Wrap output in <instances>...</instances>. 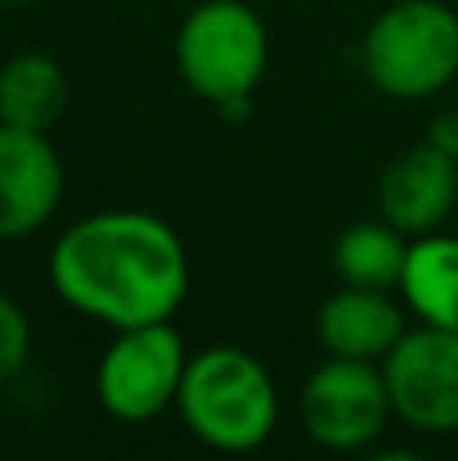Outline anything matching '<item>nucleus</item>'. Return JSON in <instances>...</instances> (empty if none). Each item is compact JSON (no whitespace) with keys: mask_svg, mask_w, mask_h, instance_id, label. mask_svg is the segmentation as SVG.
<instances>
[{"mask_svg":"<svg viewBox=\"0 0 458 461\" xmlns=\"http://www.w3.org/2000/svg\"><path fill=\"white\" fill-rule=\"evenodd\" d=\"M57 300L110 332L175 320L191 295V255L167 219L105 207L78 219L49 251Z\"/></svg>","mask_w":458,"mask_h":461,"instance_id":"f257e3e1","label":"nucleus"},{"mask_svg":"<svg viewBox=\"0 0 458 461\" xmlns=\"http://www.w3.org/2000/svg\"><path fill=\"white\" fill-rule=\"evenodd\" d=\"M187 433L215 454H252L280 425V389L260 357L235 344L191 352L175 401Z\"/></svg>","mask_w":458,"mask_h":461,"instance_id":"f03ea898","label":"nucleus"},{"mask_svg":"<svg viewBox=\"0 0 458 461\" xmlns=\"http://www.w3.org/2000/svg\"><path fill=\"white\" fill-rule=\"evenodd\" d=\"M268 49V24L248 0H203L175 32V69L195 97L235 122L252 113Z\"/></svg>","mask_w":458,"mask_h":461,"instance_id":"7ed1b4c3","label":"nucleus"},{"mask_svg":"<svg viewBox=\"0 0 458 461\" xmlns=\"http://www.w3.org/2000/svg\"><path fill=\"white\" fill-rule=\"evenodd\" d=\"M362 69L394 102H426L458 77V13L446 0H394L362 37Z\"/></svg>","mask_w":458,"mask_h":461,"instance_id":"20e7f679","label":"nucleus"},{"mask_svg":"<svg viewBox=\"0 0 458 461\" xmlns=\"http://www.w3.org/2000/svg\"><path fill=\"white\" fill-rule=\"evenodd\" d=\"M187 360L191 352L170 320L118 328L94 368L97 405L122 425L154 421L167 409H175Z\"/></svg>","mask_w":458,"mask_h":461,"instance_id":"39448f33","label":"nucleus"},{"mask_svg":"<svg viewBox=\"0 0 458 461\" xmlns=\"http://www.w3.org/2000/svg\"><path fill=\"white\" fill-rule=\"evenodd\" d=\"M300 429L329 454H362L394 421V401L381 365L329 357L308 373L297 397Z\"/></svg>","mask_w":458,"mask_h":461,"instance_id":"423d86ee","label":"nucleus"},{"mask_svg":"<svg viewBox=\"0 0 458 461\" xmlns=\"http://www.w3.org/2000/svg\"><path fill=\"white\" fill-rule=\"evenodd\" d=\"M381 373L389 384L394 417L414 433H458V332L418 324L394 344Z\"/></svg>","mask_w":458,"mask_h":461,"instance_id":"0eeeda50","label":"nucleus"},{"mask_svg":"<svg viewBox=\"0 0 458 461\" xmlns=\"http://www.w3.org/2000/svg\"><path fill=\"white\" fill-rule=\"evenodd\" d=\"M65 199V162L49 134L0 122V243L37 235Z\"/></svg>","mask_w":458,"mask_h":461,"instance_id":"6e6552de","label":"nucleus"},{"mask_svg":"<svg viewBox=\"0 0 458 461\" xmlns=\"http://www.w3.org/2000/svg\"><path fill=\"white\" fill-rule=\"evenodd\" d=\"M458 203V158L422 138L406 146L378 178V215L402 235H430L451 219Z\"/></svg>","mask_w":458,"mask_h":461,"instance_id":"1a4fd4ad","label":"nucleus"},{"mask_svg":"<svg viewBox=\"0 0 458 461\" xmlns=\"http://www.w3.org/2000/svg\"><path fill=\"white\" fill-rule=\"evenodd\" d=\"M398 292L341 284L316 312V340L329 357L345 360H381L394 352V344L410 332L406 308L394 300Z\"/></svg>","mask_w":458,"mask_h":461,"instance_id":"9d476101","label":"nucleus"},{"mask_svg":"<svg viewBox=\"0 0 458 461\" xmlns=\"http://www.w3.org/2000/svg\"><path fill=\"white\" fill-rule=\"evenodd\" d=\"M69 110V77L49 53H16L0 65V122L49 134Z\"/></svg>","mask_w":458,"mask_h":461,"instance_id":"9b49d317","label":"nucleus"},{"mask_svg":"<svg viewBox=\"0 0 458 461\" xmlns=\"http://www.w3.org/2000/svg\"><path fill=\"white\" fill-rule=\"evenodd\" d=\"M398 295L418 316V324L458 332V235L430 230L410 239Z\"/></svg>","mask_w":458,"mask_h":461,"instance_id":"f8f14e48","label":"nucleus"},{"mask_svg":"<svg viewBox=\"0 0 458 461\" xmlns=\"http://www.w3.org/2000/svg\"><path fill=\"white\" fill-rule=\"evenodd\" d=\"M410 255V235H402L386 219H357L337 235L333 243V267L341 284L353 287H378V292H398Z\"/></svg>","mask_w":458,"mask_h":461,"instance_id":"ddd939ff","label":"nucleus"},{"mask_svg":"<svg viewBox=\"0 0 458 461\" xmlns=\"http://www.w3.org/2000/svg\"><path fill=\"white\" fill-rule=\"evenodd\" d=\"M29 352H32L29 312H24L13 295L0 292V384H8L29 365Z\"/></svg>","mask_w":458,"mask_h":461,"instance_id":"4468645a","label":"nucleus"},{"mask_svg":"<svg viewBox=\"0 0 458 461\" xmlns=\"http://www.w3.org/2000/svg\"><path fill=\"white\" fill-rule=\"evenodd\" d=\"M426 142H435L438 150H446L451 158H458V110H443L426 130Z\"/></svg>","mask_w":458,"mask_h":461,"instance_id":"2eb2a0df","label":"nucleus"},{"mask_svg":"<svg viewBox=\"0 0 458 461\" xmlns=\"http://www.w3.org/2000/svg\"><path fill=\"white\" fill-rule=\"evenodd\" d=\"M0 5H32V0H0Z\"/></svg>","mask_w":458,"mask_h":461,"instance_id":"dca6fc26","label":"nucleus"}]
</instances>
